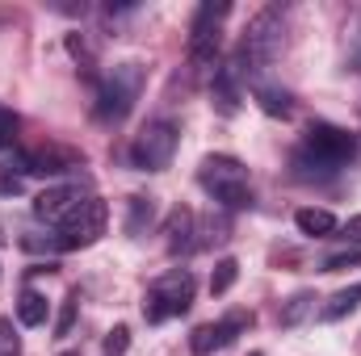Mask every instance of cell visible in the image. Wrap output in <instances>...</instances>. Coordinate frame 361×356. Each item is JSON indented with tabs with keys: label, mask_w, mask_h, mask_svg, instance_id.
Wrapping results in <instances>:
<instances>
[{
	"label": "cell",
	"mask_w": 361,
	"mask_h": 356,
	"mask_svg": "<svg viewBox=\"0 0 361 356\" xmlns=\"http://www.w3.org/2000/svg\"><path fill=\"white\" fill-rule=\"evenodd\" d=\"M353 160H357V139L332 122L307 126L302 143L294 147V172L302 180H328L341 168H349Z\"/></svg>",
	"instance_id": "cell-1"
},
{
	"label": "cell",
	"mask_w": 361,
	"mask_h": 356,
	"mask_svg": "<svg viewBox=\"0 0 361 356\" xmlns=\"http://www.w3.org/2000/svg\"><path fill=\"white\" fill-rule=\"evenodd\" d=\"M281 46H286V8L269 4V8H261V13L248 21L231 68L240 72V80L257 84V80H265V72H269V63L277 59Z\"/></svg>",
	"instance_id": "cell-2"
},
{
	"label": "cell",
	"mask_w": 361,
	"mask_h": 356,
	"mask_svg": "<svg viewBox=\"0 0 361 356\" xmlns=\"http://www.w3.org/2000/svg\"><path fill=\"white\" fill-rule=\"evenodd\" d=\"M143 92V68L139 63H118L97 80V101H92V117L101 126H118L130 117L135 101Z\"/></svg>",
	"instance_id": "cell-3"
},
{
	"label": "cell",
	"mask_w": 361,
	"mask_h": 356,
	"mask_svg": "<svg viewBox=\"0 0 361 356\" xmlns=\"http://www.w3.org/2000/svg\"><path fill=\"white\" fill-rule=\"evenodd\" d=\"M197 184L223 205V210H248L252 205V180L235 155H206L197 164Z\"/></svg>",
	"instance_id": "cell-4"
},
{
	"label": "cell",
	"mask_w": 361,
	"mask_h": 356,
	"mask_svg": "<svg viewBox=\"0 0 361 356\" xmlns=\"http://www.w3.org/2000/svg\"><path fill=\"white\" fill-rule=\"evenodd\" d=\"M193 293H197V281L189 268H169L160 272L147 293H143V319L147 323H169V319H180L189 306H193Z\"/></svg>",
	"instance_id": "cell-5"
},
{
	"label": "cell",
	"mask_w": 361,
	"mask_h": 356,
	"mask_svg": "<svg viewBox=\"0 0 361 356\" xmlns=\"http://www.w3.org/2000/svg\"><path fill=\"white\" fill-rule=\"evenodd\" d=\"M231 17L227 0H206L197 4L193 21H189V63L197 72L219 68V46H223V21Z\"/></svg>",
	"instance_id": "cell-6"
},
{
	"label": "cell",
	"mask_w": 361,
	"mask_h": 356,
	"mask_svg": "<svg viewBox=\"0 0 361 356\" xmlns=\"http://www.w3.org/2000/svg\"><path fill=\"white\" fill-rule=\"evenodd\" d=\"M177 147H180L177 122L156 117V122H147V126L135 134V143H130V168H139V172H164V168L173 164Z\"/></svg>",
	"instance_id": "cell-7"
},
{
	"label": "cell",
	"mask_w": 361,
	"mask_h": 356,
	"mask_svg": "<svg viewBox=\"0 0 361 356\" xmlns=\"http://www.w3.org/2000/svg\"><path fill=\"white\" fill-rule=\"evenodd\" d=\"M105 222H109V205L101 197H89L63 227H55L59 235L51 239V248L59 252H80V248H92L101 235H105Z\"/></svg>",
	"instance_id": "cell-8"
},
{
	"label": "cell",
	"mask_w": 361,
	"mask_h": 356,
	"mask_svg": "<svg viewBox=\"0 0 361 356\" xmlns=\"http://www.w3.org/2000/svg\"><path fill=\"white\" fill-rule=\"evenodd\" d=\"M92 197L89 180H63V184H51L34 197V218H42L47 227H63L85 201Z\"/></svg>",
	"instance_id": "cell-9"
},
{
	"label": "cell",
	"mask_w": 361,
	"mask_h": 356,
	"mask_svg": "<svg viewBox=\"0 0 361 356\" xmlns=\"http://www.w3.org/2000/svg\"><path fill=\"white\" fill-rule=\"evenodd\" d=\"M25 177H68V172H80L85 168V155L76 147H63V143H38V147H25L17 151Z\"/></svg>",
	"instance_id": "cell-10"
},
{
	"label": "cell",
	"mask_w": 361,
	"mask_h": 356,
	"mask_svg": "<svg viewBox=\"0 0 361 356\" xmlns=\"http://www.w3.org/2000/svg\"><path fill=\"white\" fill-rule=\"evenodd\" d=\"M248 327H252V310H227L219 323H202V327L189 336V348H193V356L223 352V348H231Z\"/></svg>",
	"instance_id": "cell-11"
},
{
	"label": "cell",
	"mask_w": 361,
	"mask_h": 356,
	"mask_svg": "<svg viewBox=\"0 0 361 356\" xmlns=\"http://www.w3.org/2000/svg\"><path fill=\"white\" fill-rule=\"evenodd\" d=\"M210 96H214V105H219V113H223V117L240 113V101H244V92H240V72H235L231 63L214 68V80H210Z\"/></svg>",
	"instance_id": "cell-12"
},
{
	"label": "cell",
	"mask_w": 361,
	"mask_h": 356,
	"mask_svg": "<svg viewBox=\"0 0 361 356\" xmlns=\"http://www.w3.org/2000/svg\"><path fill=\"white\" fill-rule=\"evenodd\" d=\"M164 248L177 256V252H193V239L189 235H197V214L193 210H185V205H177L173 210V218H169V227H164Z\"/></svg>",
	"instance_id": "cell-13"
},
{
	"label": "cell",
	"mask_w": 361,
	"mask_h": 356,
	"mask_svg": "<svg viewBox=\"0 0 361 356\" xmlns=\"http://www.w3.org/2000/svg\"><path fill=\"white\" fill-rule=\"evenodd\" d=\"M294 227L302 231V235H311V239H328V235H336V214L332 210H315V205H302L298 214H294Z\"/></svg>",
	"instance_id": "cell-14"
},
{
	"label": "cell",
	"mask_w": 361,
	"mask_h": 356,
	"mask_svg": "<svg viewBox=\"0 0 361 356\" xmlns=\"http://www.w3.org/2000/svg\"><path fill=\"white\" fill-rule=\"evenodd\" d=\"M252 96H257V105H261L269 117H290V113H294V101H290V92L277 89V84H269V76L252 84Z\"/></svg>",
	"instance_id": "cell-15"
},
{
	"label": "cell",
	"mask_w": 361,
	"mask_h": 356,
	"mask_svg": "<svg viewBox=\"0 0 361 356\" xmlns=\"http://www.w3.org/2000/svg\"><path fill=\"white\" fill-rule=\"evenodd\" d=\"M315 302H319V298H315L311 289H298L290 302H281V310H277V323H281V327H298V323H307V319L315 314Z\"/></svg>",
	"instance_id": "cell-16"
},
{
	"label": "cell",
	"mask_w": 361,
	"mask_h": 356,
	"mask_svg": "<svg viewBox=\"0 0 361 356\" xmlns=\"http://www.w3.org/2000/svg\"><path fill=\"white\" fill-rule=\"evenodd\" d=\"M357 306H361V281H357V285H349V289H341V293H332V298H328V306L319 310V319H324V323H341V319H345V314H353Z\"/></svg>",
	"instance_id": "cell-17"
},
{
	"label": "cell",
	"mask_w": 361,
	"mask_h": 356,
	"mask_svg": "<svg viewBox=\"0 0 361 356\" xmlns=\"http://www.w3.org/2000/svg\"><path fill=\"white\" fill-rule=\"evenodd\" d=\"M17 323H21V327H42V323H47V298L34 293V289H25V293L17 298Z\"/></svg>",
	"instance_id": "cell-18"
},
{
	"label": "cell",
	"mask_w": 361,
	"mask_h": 356,
	"mask_svg": "<svg viewBox=\"0 0 361 356\" xmlns=\"http://www.w3.org/2000/svg\"><path fill=\"white\" fill-rule=\"evenodd\" d=\"M235 281H240V265L227 256V260H219V265H214V272H210V293H214V298H223Z\"/></svg>",
	"instance_id": "cell-19"
},
{
	"label": "cell",
	"mask_w": 361,
	"mask_h": 356,
	"mask_svg": "<svg viewBox=\"0 0 361 356\" xmlns=\"http://www.w3.org/2000/svg\"><path fill=\"white\" fill-rule=\"evenodd\" d=\"M21 180H25V168L17 155L0 164V193H21Z\"/></svg>",
	"instance_id": "cell-20"
},
{
	"label": "cell",
	"mask_w": 361,
	"mask_h": 356,
	"mask_svg": "<svg viewBox=\"0 0 361 356\" xmlns=\"http://www.w3.org/2000/svg\"><path fill=\"white\" fill-rule=\"evenodd\" d=\"M143 222H152V197H130V218H126V231L139 235Z\"/></svg>",
	"instance_id": "cell-21"
},
{
	"label": "cell",
	"mask_w": 361,
	"mask_h": 356,
	"mask_svg": "<svg viewBox=\"0 0 361 356\" xmlns=\"http://www.w3.org/2000/svg\"><path fill=\"white\" fill-rule=\"evenodd\" d=\"M0 356H21V336L13 327V319L0 314Z\"/></svg>",
	"instance_id": "cell-22"
},
{
	"label": "cell",
	"mask_w": 361,
	"mask_h": 356,
	"mask_svg": "<svg viewBox=\"0 0 361 356\" xmlns=\"http://www.w3.org/2000/svg\"><path fill=\"white\" fill-rule=\"evenodd\" d=\"M76 306H80V289H72L68 302H63V314H59V323H55V336H59V340L72 331V323H76Z\"/></svg>",
	"instance_id": "cell-23"
},
{
	"label": "cell",
	"mask_w": 361,
	"mask_h": 356,
	"mask_svg": "<svg viewBox=\"0 0 361 356\" xmlns=\"http://www.w3.org/2000/svg\"><path fill=\"white\" fill-rule=\"evenodd\" d=\"M17 130H21V122H17V113H13V109H4V105H0V151H4V147H13V143H17Z\"/></svg>",
	"instance_id": "cell-24"
},
{
	"label": "cell",
	"mask_w": 361,
	"mask_h": 356,
	"mask_svg": "<svg viewBox=\"0 0 361 356\" xmlns=\"http://www.w3.org/2000/svg\"><path fill=\"white\" fill-rule=\"evenodd\" d=\"M361 265V248H349V252H336L324 260V272H345V268H357Z\"/></svg>",
	"instance_id": "cell-25"
},
{
	"label": "cell",
	"mask_w": 361,
	"mask_h": 356,
	"mask_svg": "<svg viewBox=\"0 0 361 356\" xmlns=\"http://www.w3.org/2000/svg\"><path fill=\"white\" fill-rule=\"evenodd\" d=\"M126 344H130V331H126V327H114V331L105 336V352L109 356H122L126 352Z\"/></svg>",
	"instance_id": "cell-26"
},
{
	"label": "cell",
	"mask_w": 361,
	"mask_h": 356,
	"mask_svg": "<svg viewBox=\"0 0 361 356\" xmlns=\"http://www.w3.org/2000/svg\"><path fill=\"white\" fill-rule=\"evenodd\" d=\"M341 231V239H349V243H361V214H353L345 227H336Z\"/></svg>",
	"instance_id": "cell-27"
},
{
	"label": "cell",
	"mask_w": 361,
	"mask_h": 356,
	"mask_svg": "<svg viewBox=\"0 0 361 356\" xmlns=\"http://www.w3.org/2000/svg\"><path fill=\"white\" fill-rule=\"evenodd\" d=\"M59 356H80V352H59Z\"/></svg>",
	"instance_id": "cell-28"
},
{
	"label": "cell",
	"mask_w": 361,
	"mask_h": 356,
	"mask_svg": "<svg viewBox=\"0 0 361 356\" xmlns=\"http://www.w3.org/2000/svg\"><path fill=\"white\" fill-rule=\"evenodd\" d=\"M248 356H265V352H248Z\"/></svg>",
	"instance_id": "cell-29"
}]
</instances>
